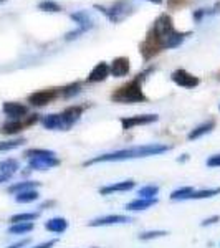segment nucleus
Listing matches in <instances>:
<instances>
[{
	"label": "nucleus",
	"instance_id": "obj_1",
	"mask_svg": "<svg viewBox=\"0 0 220 248\" xmlns=\"http://www.w3.org/2000/svg\"><path fill=\"white\" fill-rule=\"evenodd\" d=\"M190 35V31H179L175 30L173 17L167 14H161L154 20L153 27L146 35V40L154 43L159 50H173V48L181 46L184 40Z\"/></svg>",
	"mask_w": 220,
	"mask_h": 248
},
{
	"label": "nucleus",
	"instance_id": "obj_2",
	"mask_svg": "<svg viewBox=\"0 0 220 248\" xmlns=\"http://www.w3.org/2000/svg\"><path fill=\"white\" fill-rule=\"evenodd\" d=\"M171 151V146L167 144H146V146H136L129 147V149L116 151V153H108L96 155V157L90 159L85 162V166H93V164L99 162H119V161H131V159H141L149 157V155H159Z\"/></svg>",
	"mask_w": 220,
	"mask_h": 248
},
{
	"label": "nucleus",
	"instance_id": "obj_3",
	"mask_svg": "<svg viewBox=\"0 0 220 248\" xmlns=\"http://www.w3.org/2000/svg\"><path fill=\"white\" fill-rule=\"evenodd\" d=\"M151 70L139 73L138 77L131 81L125 83L123 86H119L118 90L111 94V101L114 103H121V105H134V103H146L147 96L142 91V79L149 73Z\"/></svg>",
	"mask_w": 220,
	"mask_h": 248
},
{
	"label": "nucleus",
	"instance_id": "obj_4",
	"mask_svg": "<svg viewBox=\"0 0 220 248\" xmlns=\"http://www.w3.org/2000/svg\"><path fill=\"white\" fill-rule=\"evenodd\" d=\"M94 9L103 12V14L108 17V20L113 23H121L123 20L127 18L131 14H133V7H131V3H127V2H116L110 7V9L101 7V5H94Z\"/></svg>",
	"mask_w": 220,
	"mask_h": 248
},
{
	"label": "nucleus",
	"instance_id": "obj_5",
	"mask_svg": "<svg viewBox=\"0 0 220 248\" xmlns=\"http://www.w3.org/2000/svg\"><path fill=\"white\" fill-rule=\"evenodd\" d=\"M62 94V90H57V88H51V90H42V91H35L29 96V103L31 106H47L50 103H53L58 96Z\"/></svg>",
	"mask_w": 220,
	"mask_h": 248
},
{
	"label": "nucleus",
	"instance_id": "obj_6",
	"mask_svg": "<svg viewBox=\"0 0 220 248\" xmlns=\"http://www.w3.org/2000/svg\"><path fill=\"white\" fill-rule=\"evenodd\" d=\"M159 119L157 114H139V116H127L121 118V127L123 131H129L136 126H146V124H153Z\"/></svg>",
	"mask_w": 220,
	"mask_h": 248
},
{
	"label": "nucleus",
	"instance_id": "obj_7",
	"mask_svg": "<svg viewBox=\"0 0 220 248\" xmlns=\"http://www.w3.org/2000/svg\"><path fill=\"white\" fill-rule=\"evenodd\" d=\"M171 79H173V81L177 86L187 88V90L199 86V83H201V79H199L197 77H194V75L189 73L187 70H182V68H179V70L173 71V75H171Z\"/></svg>",
	"mask_w": 220,
	"mask_h": 248
},
{
	"label": "nucleus",
	"instance_id": "obj_8",
	"mask_svg": "<svg viewBox=\"0 0 220 248\" xmlns=\"http://www.w3.org/2000/svg\"><path fill=\"white\" fill-rule=\"evenodd\" d=\"M60 166V159L57 155H43V157L29 159V169L31 170H48Z\"/></svg>",
	"mask_w": 220,
	"mask_h": 248
},
{
	"label": "nucleus",
	"instance_id": "obj_9",
	"mask_svg": "<svg viewBox=\"0 0 220 248\" xmlns=\"http://www.w3.org/2000/svg\"><path fill=\"white\" fill-rule=\"evenodd\" d=\"M2 111L5 113V116H9L10 119H15V121H20V119L29 114V108L22 105V103L15 101H5L2 105Z\"/></svg>",
	"mask_w": 220,
	"mask_h": 248
},
{
	"label": "nucleus",
	"instance_id": "obj_10",
	"mask_svg": "<svg viewBox=\"0 0 220 248\" xmlns=\"http://www.w3.org/2000/svg\"><path fill=\"white\" fill-rule=\"evenodd\" d=\"M131 66H129V58L126 57H118L111 62L110 65V73L113 75L114 78H125L127 73H129Z\"/></svg>",
	"mask_w": 220,
	"mask_h": 248
},
{
	"label": "nucleus",
	"instance_id": "obj_11",
	"mask_svg": "<svg viewBox=\"0 0 220 248\" xmlns=\"http://www.w3.org/2000/svg\"><path fill=\"white\" fill-rule=\"evenodd\" d=\"M131 217L126 215H105V217L94 218L91 222H88L90 227H106V225H116V223H129Z\"/></svg>",
	"mask_w": 220,
	"mask_h": 248
},
{
	"label": "nucleus",
	"instance_id": "obj_12",
	"mask_svg": "<svg viewBox=\"0 0 220 248\" xmlns=\"http://www.w3.org/2000/svg\"><path fill=\"white\" fill-rule=\"evenodd\" d=\"M83 111H85L83 106H68L66 109L63 111L62 119H63V124H65V131L70 129L75 123H78V119L81 118Z\"/></svg>",
	"mask_w": 220,
	"mask_h": 248
},
{
	"label": "nucleus",
	"instance_id": "obj_13",
	"mask_svg": "<svg viewBox=\"0 0 220 248\" xmlns=\"http://www.w3.org/2000/svg\"><path fill=\"white\" fill-rule=\"evenodd\" d=\"M110 75H111L110 73V65H108L106 62H99L98 65L90 71L86 81L88 83H101V81H105Z\"/></svg>",
	"mask_w": 220,
	"mask_h": 248
},
{
	"label": "nucleus",
	"instance_id": "obj_14",
	"mask_svg": "<svg viewBox=\"0 0 220 248\" xmlns=\"http://www.w3.org/2000/svg\"><path fill=\"white\" fill-rule=\"evenodd\" d=\"M70 17L75 23H78V29H81L83 31H88L94 27V20L91 18V15L88 14L86 10L75 12V14H71Z\"/></svg>",
	"mask_w": 220,
	"mask_h": 248
},
{
	"label": "nucleus",
	"instance_id": "obj_15",
	"mask_svg": "<svg viewBox=\"0 0 220 248\" xmlns=\"http://www.w3.org/2000/svg\"><path fill=\"white\" fill-rule=\"evenodd\" d=\"M136 186L134 181H123V182H116V184H110V186H105L99 189V194L101 195H111L114 192H127L131 190Z\"/></svg>",
	"mask_w": 220,
	"mask_h": 248
},
{
	"label": "nucleus",
	"instance_id": "obj_16",
	"mask_svg": "<svg viewBox=\"0 0 220 248\" xmlns=\"http://www.w3.org/2000/svg\"><path fill=\"white\" fill-rule=\"evenodd\" d=\"M42 126L50 131H65L62 114H47L42 118Z\"/></svg>",
	"mask_w": 220,
	"mask_h": 248
},
{
	"label": "nucleus",
	"instance_id": "obj_17",
	"mask_svg": "<svg viewBox=\"0 0 220 248\" xmlns=\"http://www.w3.org/2000/svg\"><path fill=\"white\" fill-rule=\"evenodd\" d=\"M214 127H215V121H214V119H209L207 123H202V124H199L197 127H194V129L189 133V136H187V139H189V141H195V139H199V138H202V136L212 133V129H214Z\"/></svg>",
	"mask_w": 220,
	"mask_h": 248
},
{
	"label": "nucleus",
	"instance_id": "obj_18",
	"mask_svg": "<svg viewBox=\"0 0 220 248\" xmlns=\"http://www.w3.org/2000/svg\"><path fill=\"white\" fill-rule=\"evenodd\" d=\"M45 229L48 232H53V233H63V232L68 229V222L62 217H55V218H50L45 223Z\"/></svg>",
	"mask_w": 220,
	"mask_h": 248
},
{
	"label": "nucleus",
	"instance_id": "obj_19",
	"mask_svg": "<svg viewBox=\"0 0 220 248\" xmlns=\"http://www.w3.org/2000/svg\"><path fill=\"white\" fill-rule=\"evenodd\" d=\"M157 203V199H136V201L133 202H129L126 205V209L127 210H146V209H149V207H153Z\"/></svg>",
	"mask_w": 220,
	"mask_h": 248
},
{
	"label": "nucleus",
	"instance_id": "obj_20",
	"mask_svg": "<svg viewBox=\"0 0 220 248\" xmlns=\"http://www.w3.org/2000/svg\"><path fill=\"white\" fill-rule=\"evenodd\" d=\"M23 123L22 121H15V119H12V121H7L5 124H2V127H0V133L5 134V136H14V134H18L20 131H23Z\"/></svg>",
	"mask_w": 220,
	"mask_h": 248
},
{
	"label": "nucleus",
	"instance_id": "obj_21",
	"mask_svg": "<svg viewBox=\"0 0 220 248\" xmlns=\"http://www.w3.org/2000/svg\"><path fill=\"white\" fill-rule=\"evenodd\" d=\"M18 169H20V164L18 161H15V159H5V161L0 162V172L9 175V177H12Z\"/></svg>",
	"mask_w": 220,
	"mask_h": 248
},
{
	"label": "nucleus",
	"instance_id": "obj_22",
	"mask_svg": "<svg viewBox=\"0 0 220 248\" xmlns=\"http://www.w3.org/2000/svg\"><path fill=\"white\" fill-rule=\"evenodd\" d=\"M220 194V187L217 189H204V190H194L189 195V201H199V199H210Z\"/></svg>",
	"mask_w": 220,
	"mask_h": 248
},
{
	"label": "nucleus",
	"instance_id": "obj_23",
	"mask_svg": "<svg viewBox=\"0 0 220 248\" xmlns=\"http://www.w3.org/2000/svg\"><path fill=\"white\" fill-rule=\"evenodd\" d=\"M40 182H31V181H25V182H18V184H14V186L9 187V192L10 194H20V192L23 190H31L35 189V187H38Z\"/></svg>",
	"mask_w": 220,
	"mask_h": 248
},
{
	"label": "nucleus",
	"instance_id": "obj_24",
	"mask_svg": "<svg viewBox=\"0 0 220 248\" xmlns=\"http://www.w3.org/2000/svg\"><path fill=\"white\" fill-rule=\"evenodd\" d=\"M38 199V192L35 189L31 190H23L20 192V194L15 195V201L18 203H30V202H35Z\"/></svg>",
	"mask_w": 220,
	"mask_h": 248
},
{
	"label": "nucleus",
	"instance_id": "obj_25",
	"mask_svg": "<svg viewBox=\"0 0 220 248\" xmlns=\"http://www.w3.org/2000/svg\"><path fill=\"white\" fill-rule=\"evenodd\" d=\"M33 230V223L31 222H20V223H12V227L9 229L10 233L14 235H23L29 233V232Z\"/></svg>",
	"mask_w": 220,
	"mask_h": 248
},
{
	"label": "nucleus",
	"instance_id": "obj_26",
	"mask_svg": "<svg viewBox=\"0 0 220 248\" xmlns=\"http://www.w3.org/2000/svg\"><path fill=\"white\" fill-rule=\"evenodd\" d=\"M27 141L23 138H18V139H10V141H2L0 142V153L3 151H12V149H17V147L23 146Z\"/></svg>",
	"mask_w": 220,
	"mask_h": 248
},
{
	"label": "nucleus",
	"instance_id": "obj_27",
	"mask_svg": "<svg viewBox=\"0 0 220 248\" xmlns=\"http://www.w3.org/2000/svg\"><path fill=\"white\" fill-rule=\"evenodd\" d=\"M194 192L192 187H182L171 194V201H189V195Z\"/></svg>",
	"mask_w": 220,
	"mask_h": 248
},
{
	"label": "nucleus",
	"instance_id": "obj_28",
	"mask_svg": "<svg viewBox=\"0 0 220 248\" xmlns=\"http://www.w3.org/2000/svg\"><path fill=\"white\" fill-rule=\"evenodd\" d=\"M38 9L42 12H51V14H58V12H62V7H60L57 2H53V0H43V2H40Z\"/></svg>",
	"mask_w": 220,
	"mask_h": 248
},
{
	"label": "nucleus",
	"instance_id": "obj_29",
	"mask_svg": "<svg viewBox=\"0 0 220 248\" xmlns=\"http://www.w3.org/2000/svg\"><path fill=\"white\" fill-rule=\"evenodd\" d=\"M157 194H159L157 186H146V187H142V189H139L138 192L139 199H156Z\"/></svg>",
	"mask_w": 220,
	"mask_h": 248
},
{
	"label": "nucleus",
	"instance_id": "obj_30",
	"mask_svg": "<svg viewBox=\"0 0 220 248\" xmlns=\"http://www.w3.org/2000/svg\"><path fill=\"white\" fill-rule=\"evenodd\" d=\"M79 90H81V85H79L78 81L71 83V85L62 88V96L63 98H73V96H77L79 93Z\"/></svg>",
	"mask_w": 220,
	"mask_h": 248
},
{
	"label": "nucleus",
	"instance_id": "obj_31",
	"mask_svg": "<svg viewBox=\"0 0 220 248\" xmlns=\"http://www.w3.org/2000/svg\"><path fill=\"white\" fill-rule=\"evenodd\" d=\"M38 218L37 212H30V214H17V215H12L10 222L12 223H20V222H31V220Z\"/></svg>",
	"mask_w": 220,
	"mask_h": 248
},
{
	"label": "nucleus",
	"instance_id": "obj_32",
	"mask_svg": "<svg viewBox=\"0 0 220 248\" xmlns=\"http://www.w3.org/2000/svg\"><path fill=\"white\" fill-rule=\"evenodd\" d=\"M23 155H25L27 159H31V157H43V155H57V154L48 149H29V151H25Z\"/></svg>",
	"mask_w": 220,
	"mask_h": 248
},
{
	"label": "nucleus",
	"instance_id": "obj_33",
	"mask_svg": "<svg viewBox=\"0 0 220 248\" xmlns=\"http://www.w3.org/2000/svg\"><path fill=\"white\" fill-rule=\"evenodd\" d=\"M167 232L164 230H153V232H144V233L139 235V240H154V238H161V237H166Z\"/></svg>",
	"mask_w": 220,
	"mask_h": 248
},
{
	"label": "nucleus",
	"instance_id": "obj_34",
	"mask_svg": "<svg viewBox=\"0 0 220 248\" xmlns=\"http://www.w3.org/2000/svg\"><path fill=\"white\" fill-rule=\"evenodd\" d=\"M207 166L209 167H220V154H215L207 159Z\"/></svg>",
	"mask_w": 220,
	"mask_h": 248
},
{
	"label": "nucleus",
	"instance_id": "obj_35",
	"mask_svg": "<svg viewBox=\"0 0 220 248\" xmlns=\"http://www.w3.org/2000/svg\"><path fill=\"white\" fill-rule=\"evenodd\" d=\"M81 33H85L81 29H77V30H73V31H68V33L65 35V38L66 40H73V38H78V35H81Z\"/></svg>",
	"mask_w": 220,
	"mask_h": 248
},
{
	"label": "nucleus",
	"instance_id": "obj_36",
	"mask_svg": "<svg viewBox=\"0 0 220 248\" xmlns=\"http://www.w3.org/2000/svg\"><path fill=\"white\" fill-rule=\"evenodd\" d=\"M29 243H30V238H23V240H20V242L14 243V245H10L9 248H25Z\"/></svg>",
	"mask_w": 220,
	"mask_h": 248
},
{
	"label": "nucleus",
	"instance_id": "obj_37",
	"mask_svg": "<svg viewBox=\"0 0 220 248\" xmlns=\"http://www.w3.org/2000/svg\"><path fill=\"white\" fill-rule=\"evenodd\" d=\"M219 220H220V217H219V215H215V217L205 218V220H204V222L201 223V225H202V227H207V225H214V223H217Z\"/></svg>",
	"mask_w": 220,
	"mask_h": 248
},
{
	"label": "nucleus",
	"instance_id": "obj_38",
	"mask_svg": "<svg viewBox=\"0 0 220 248\" xmlns=\"http://www.w3.org/2000/svg\"><path fill=\"white\" fill-rule=\"evenodd\" d=\"M55 243H57V240H48V242L40 243V245H35L31 248H51V247H55Z\"/></svg>",
	"mask_w": 220,
	"mask_h": 248
},
{
	"label": "nucleus",
	"instance_id": "obj_39",
	"mask_svg": "<svg viewBox=\"0 0 220 248\" xmlns=\"http://www.w3.org/2000/svg\"><path fill=\"white\" fill-rule=\"evenodd\" d=\"M189 3V0H169V5L174 7V5H179V7H184Z\"/></svg>",
	"mask_w": 220,
	"mask_h": 248
},
{
	"label": "nucleus",
	"instance_id": "obj_40",
	"mask_svg": "<svg viewBox=\"0 0 220 248\" xmlns=\"http://www.w3.org/2000/svg\"><path fill=\"white\" fill-rule=\"evenodd\" d=\"M202 17H205V10H204V9L194 12V20H195V22H201Z\"/></svg>",
	"mask_w": 220,
	"mask_h": 248
},
{
	"label": "nucleus",
	"instance_id": "obj_41",
	"mask_svg": "<svg viewBox=\"0 0 220 248\" xmlns=\"http://www.w3.org/2000/svg\"><path fill=\"white\" fill-rule=\"evenodd\" d=\"M38 121V114H31L29 119H27L25 123H23V126H31V124H35Z\"/></svg>",
	"mask_w": 220,
	"mask_h": 248
},
{
	"label": "nucleus",
	"instance_id": "obj_42",
	"mask_svg": "<svg viewBox=\"0 0 220 248\" xmlns=\"http://www.w3.org/2000/svg\"><path fill=\"white\" fill-rule=\"evenodd\" d=\"M9 175H5V174H0V184H2V182H5V181H9Z\"/></svg>",
	"mask_w": 220,
	"mask_h": 248
},
{
	"label": "nucleus",
	"instance_id": "obj_43",
	"mask_svg": "<svg viewBox=\"0 0 220 248\" xmlns=\"http://www.w3.org/2000/svg\"><path fill=\"white\" fill-rule=\"evenodd\" d=\"M147 2H151V3H156V5H161V3L164 2V0H147Z\"/></svg>",
	"mask_w": 220,
	"mask_h": 248
},
{
	"label": "nucleus",
	"instance_id": "obj_44",
	"mask_svg": "<svg viewBox=\"0 0 220 248\" xmlns=\"http://www.w3.org/2000/svg\"><path fill=\"white\" fill-rule=\"evenodd\" d=\"M219 108H220V106H219Z\"/></svg>",
	"mask_w": 220,
	"mask_h": 248
}]
</instances>
